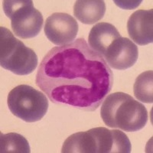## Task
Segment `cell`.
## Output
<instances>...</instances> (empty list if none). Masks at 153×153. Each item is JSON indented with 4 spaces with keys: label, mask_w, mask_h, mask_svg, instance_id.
<instances>
[{
    "label": "cell",
    "mask_w": 153,
    "mask_h": 153,
    "mask_svg": "<svg viewBox=\"0 0 153 153\" xmlns=\"http://www.w3.org/2000/svg\"><path fill=\"white\" fill-rule=\"evenodd\" d=\"M106 12L104 1L78 0L74 5V15L86 25H92L103 19Z\"/></svg>",
    "instance_id": "cell-11"
},
{
    "label": "cell",
    "mask_w": 153,
    "mask_h": 153,
    "mask_svg": "<svg viewBox=\"0 0 153 153\" xmlns=\"http://www.w3.org/2000/svg\"><path fill=\"white\" fill-rule=\"evenodd\" d=\"M0 152L2 153H30L29 143L23 136L16 132L1 133Z\"/></svg>",
    "instance_id": "cell-13"
},
{
    "label": "cell",
    "mask_w": 153,
    "mask_h": 153,
    "mask_svg": "<svg viewBox=\"0 0 153 153\" xmlns=\"http://www.w3.org/2000/svg\"><path fill=\"white\" fill-rule=\"evenodd\" d=\"M35 83L52 103L92 112L111 91L113 73L103 56L78 38L49 51Z\"/></svg>",
    "instance_id": "cell-1"
},
{
    "label": "cell",
    "mask_w": 153,
    "mask_h": 153,
    "mask_svg": "<svg viewBox=\"0 0 153 153\" xmlns=\"http://www.w3.org/2000/svg\"><path fill=\"white\" fill-rule=\"evenodd\" d=\"M138 47L128 38L120 37L108 48L103 58L109 67L113 69H128L138 60Z\"/></svg>",
    "instance_id": "cell-7"
},
{
    "label": "cell",
    "mask_w": 153,
    "mask_h": 153,
    "mask_svg": "<svg viewBox=\"0 0 153 153\" xmlns=\"http://www.w3.org/2000/svg\"><path fill=\"white\" fill-rule=\"evenodd\" d=\"M114 2L123 9H133L139 6L142 1H114Z\"/></svg>",
    "instance_id": "cell-15"
},
{
    "label": "cell",
    "mask_w": 153,
    "mask_h": 153,
    "mask_svg": "<svg viewBox=\"0 0 153 153\" xmlns=\"http://www.w3.org/2000/svg\"><path fill=\"white\" fill-rule=\"evenodd\" d=\"M94 138L96 153H129L132 146L123 132L97 127L90 129Z\"/></svg>",
    "instance_id": "cell-8"
},
{
    "label": "cell",
    "mask_w": 153,
    "mask_h": 153,
    "mask_svg": "<svg viewBox=\"0 0 153 153\" xmlns=\"http://www.w3.org/2000/svg\"><path fill=\"white\" fill-rule=\"evenodd\" d=\"M38 56L32 49L16 38L5 27H0V65L17 75L31 74L38 66Z\"/></svg>",
    "instance_id": "cell-3"
},
{
    "label": "cell",
    "mask_w": 153,
    "mask_h": 153,
    "mask_svg": "<svg viewBox=\"0 0 153 153\" xmlns=\"http://www.w3.org/2000/svg\"><path fill=\"white\" fill-rule=\"evenodd\" d=\"M121 37L117 28L107 22H100L91 28L88 36L89 45L93 50L104 56L110 45Z\"/></svg>",
    "instance_id": "cell-10"
},
{
    "label": "cell",
    "mask_w": 153,
    "mask_h": 153,
    "mask_svg": "<svg viewBox=\"0 0 153 153\" xmlns=\"http://www.w3.org/2000/svg\"><path fill=\"white\" fill-rule=\"evenodd\" d=\"M3 10L11 19L15 35L27 39L36 37L43 26V16L33 5L31 0H5Z\"/></svg>",
    "instance_id": "cell-5"
},
{
    "label": "cell",
    "mask_w": 153,
    "mask_h": 153,
    "mask_svg": "<svg viewBox=\"0 0 153 153\" xmlns=\"http://www.w3.org/2000/svg\"><path fill=\"white\" fill-rule=\"evenodd\" d=\"M153 10H138L133 12L127 22L130 38L139 45H146L153 42Z\"/></svg>",
    "instance_id": "cell-9"
},
{
    "label": "cell",
    "mask_w": 153,
    "mask_h": 153,
    "mask_svg": "<svg viewBox=\"0 0 153 153\" xmlns=\"http://www.w3.org/2000/svg\"><path fill=\"white\" fill-rule=\"evenodd\" d=\"M62 153H96L95 141L90 130L73 134L66 139Z\"/></svg>",
    "instance_id": "cell-12"
},
{
    "label": "cell",
    "mask_w": 153,
    "mask_h": 153,
    "mask_svg": "<svg viewBox=\"0 0 153 153\" xmlns=\"http://www.w3.org/2000/svg\"><path fill=\"white\" fill-rule=\"evenodd\" d=\"M153 71H148L139 74L133 87L136 99L145 103H153Z\"/></svg>",
    "instance_id": "cell-14"
},
{
    "label": "cell",
    "mask_w": 153,
    "mask_h": 153,
    "mask_svg": "<svg viewBox=\"0 0 153 153\" xmlns=\"http://www.w3.org/2000/svg\"><path fill=\"white\" fill-rule=\"evenodd\" d=\"M8 106L14 116L27 123L42 120L48 112V101L43 93L31 86L22 84L8 95Z\"/></svg>",
    "instance_id": "cell-4"
},
{
    "label": "cell",
    "mask_w": 153,
    "mask_h": 153,
    "mask_svg": "<svg viewBox=\"0 0 153 153\" xmlns=\"http://www.w3.org/2000/svg\"><path fill=\"white\" fill-rule=\"evenodd\" d=\"M100 115L107 126L125 132L140 130L148 121V112L144 105L123 92L106 97L101 106Z\"/></svg>",
    "instance_id": "cell-2"
},
{
    "label": "cell",
    "mask_w": 153,
    "mask_h": 153,
    "mask_svg": "<svg viewBox=\"0 0 153 153\" xmlns=\"http://www.w3.org/2000/svg\"><path fill=\"white\" fill-rule=\"evenodd\" d=\"M77 32V22L69 14L56 12L46 19L45 33L48 40L56 45L63 46L72 43Z\"/></svg>",
    "instance_id": "cell-6"
}]
</instances>
